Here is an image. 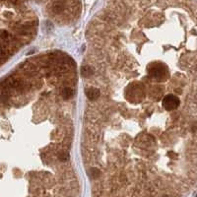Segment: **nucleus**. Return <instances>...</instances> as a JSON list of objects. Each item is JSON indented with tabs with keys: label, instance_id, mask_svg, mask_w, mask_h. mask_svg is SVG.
<instances>
[{
	"label": "nucleus",
	"instance_id": "nucleus-1",
	"mask_svg": "<svg viewBox=\"0 0 197 197\" xmlns=\"http://www.w3.org/2000/svg\"><path fill=\"white\" fill-rule=\"evenodd\" d=\"M179 99L174 95H168L163 100V106L167 111H173L179 106Z\"/></svg>",
	"mask_w": 197,
	"mask_h": 197
},
{
	"label": "nucleus",
	"instance_id": "nucleus-2",
	"mask_svg": "<svg viewBox=\"0 0 197 197\" xmlns=\"http://www.w3.org/2000/svg\"><path fill=\"white\" fill-rule=\"evenodd\" d=\"M149 73H150V75L153 77L154 79L161 81V80H163L167 75V69L166 67L162 65V64H156V65H154L150 69Z\"/></svg>",
	"mask_w": 197,
	"mask_h": 197
},
{
	"label": "nucleus",
	"instance_id": "nucleus-3",
	"mask_svg": "<svg viewBox=\"0 0 197 197\" xmlns=\"http://www.w3.org/2000/svg\"><path fill=\"white\" fill-rule=\"evenodd\" d=\"M86 96L90 101H95L100 97V90L97 88H89L86 90Z\"/></svg>",
	"mask_w": 197,
	"mask_h": 197
},
{
	"label": "nucleus",
	"instance_id": "nucleus-4",
	"mask_svg": "<svg viewBox=\"0 0 197 197\" xmlns=\"http://www.w3.org/2000/svg\"><path fill=\"white\" fill-rule=\"evenodd\" d=\"M94 73L93 68L91 66H83L81 69V75L84 77V78H89L92 74Z\"/></svg>",
	"mask_w": 197,
	"mask_h": 197
},
{
	"label": "nucleus",
	"instance_id": "nucleus-5",
	"mask_svg": "<svg viewBox=\"0 0 197 197\" xmlns=\"http://www.w3.org/2000/svg\"><path fill=\"white\" fill-rule=\"evenodd\" d=\"M61 95L64 100H68V99L72 98V96H73V90L70 88H64L62 90Z\"/></svg>",
	"mask_w": 197,
	"mask_h": 197
},
{
	"label": "nucleus",
	"instance_id": "nucleus-6",
	"mask_svg": "<svg viewBox=\"0 0 197 197\" xmlns=\"http://www.w3.org/2000/svg\"><path fill=\"white\" fill-rule=\"evenodd\" d=\"M62 9H63V5L60 2H57V3L53 5V11L56 12V13H59Z\"/></svg>",
	"mask_w": 197,
	"mask_h": 197
},
{
	"label": "nucleus",
	"instance_id": "nucleus-7",
	"mask_svg": "<svg viewBox=\"0 0 197 197\" xmlns=\"http://www.w3.org/2000/svg\"><path fill=\"white\" fill-rule=\"evenodd\" d=\"M91 173H92V176H93V178H98V176H100V171L98 169H96V168H92V169H91Z\"/></svg>",
	"mask_w": 197,
	"mask_h": 197
},
{
	"label": "nucleus",
	"instance_id": "nucleus-8",
	"mask_svg": "<svg viewBox=\"0 0 197 197\" xmlns=\"http://www.w3.org/2000/svg\"><path fill=\"white\" fill-rule=\"evenodd\" d=\"M68 157H69V155L67 153H62L59 155V160L62 162H64V161H66V160H68Z\"/></svg>",
	"mask_w": 197,
	"mask_h": 197
},
{
	"label": "nucleus",
	"instance_id": "nucleus-9",
	"mask_svg": "<svg viewBox=\"0 0 197 197\" xmlns=\"http://www.w3.org/2000/svg\"><path fill=\"white\" fill-rule=\"evenodd\" d=\"M8 37H9L8 32H6V31H1V32H0V38H1V39H6Z\"/></svg>",
	"mask_w": 197,
	"mask_h": 197
},
{
	"label": "nucleus",
	"instance_id": "nucleus-10",
	"mask_svg": "<svg viewBox=\"0 0 197 197\" xmlns=\"http://www.w3.org/2000/svg\"><path fill=\"white\" fill-rule=\"evenodd\" d=\"M168 156L171 157V158H173V159H176V157H178V154L174 153V152H173V151H171V152H169V153H168Z\"/></svg>",
	"mask_w": 197,
	"mask_h": 197
},
{
	"label": "nucleus",
	"instance_id": "nucleus-11",
	"mask_svg": "<svg viewBox=\"0 0 197 197\" xmlns=\"http://www.w3.org/2000/svg\"><path fill=\"white\" fill-rule=\"evenodd\" d=\"M192 130H193L194 133H196V134H197V123H195V124H194V125L192 126Z\"/></svg>",
	"mask_w": 197,
	"mask_h": 197
},
{
	"label": "nucleus",
	"instance_id": "nucleus-12",
	"mask_svg": "<svg viewBox=\"0 0 197 197\" xmlns=\"http://www.w3.org/2000/svg\"><path fill=\"white\" fill-rule=\"evenodd\" d=\"M196 69H197V67H196Z\"/></svg>",
	"mask_w": 197,
	"mask_h": 197
}]
</instances>
